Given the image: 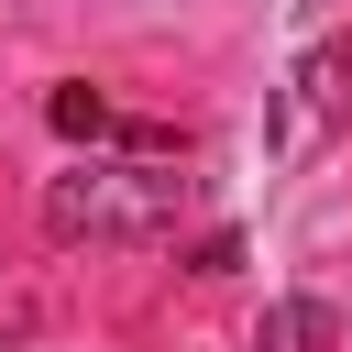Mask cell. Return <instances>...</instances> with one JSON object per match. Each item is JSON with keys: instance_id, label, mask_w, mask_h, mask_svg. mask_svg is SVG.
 Masks as SVG:
<instances>
[{"instance_id": "obj_1", "label": "cell", "mask_w": 352, "mask_h": 352, "mask_svg": "<svg viewBox=\"0 0 352 352\" xmlns=\"http://www.w3.org/2000/svg\"><path fill=\"white\" fill-rule=\"evenodd\" d=\"M176 198H187V176H165V165H88V176L44 187V231L55 242H154L176 220Z\"/></svg>"}, {"instance_id": "obj_2", "label": "cell", "mask_w": 352, "mask_h": 352, "mask_svg": "<svg viewBox=\"0 0 352 352\" xmlns=\"http://www.w3.org/2000/svg\"><path fill=\"white\" fill-rule=\"evenodd\" d=\"M297 99H308V121H352V33L297 66Z\"/></svg>"}, {"instance_id": "obj_3", "label": "cell", "mask_w": 352, "mask_h": 352, "mask_svg": "<svg viewBox=\"0 0 352 352\" xmlns=\"http://www.w3.org/2000/svg\"><path fill=\"white\" fill-rule=\"evenodd\" d=\"M44 121H55L66 143H110V132H121V110H110L99 88H55V99H44Z\"/></svg>"}, {"instance_id": "obj_4", "label": "cell", "mask_w": 352, "mask_h": 352, "mask_svg": "<svg viewBox=\"0 0 352 352\" xmlns=\"http://www.w3.org/2000/svg\"><path fill=\"white\" fill-rule=\"evenodd\" d=\"M319 341H330V308L286 297V308H264V341H253V352H319Z\"/></svg>"}]
</instances>
